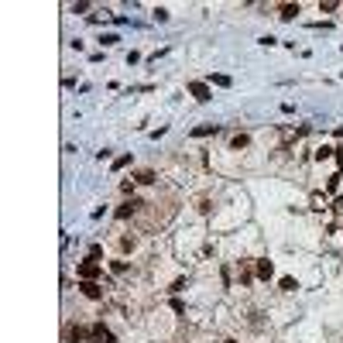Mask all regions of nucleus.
I'll return each instance as SVG.
<instances>
[{"label": "nucleus", "instance_id": "obj_1", "mask_svg": "<svg viewBox=\"0 0 343 343\" xmlns=\"http://www.w3.org/2000/svg\"><path fill=\"white\" fill-rule=\"evenodd\" d=\"M75 278H79V282H100L103 278V264L93 261V257H86L79 268H75Z\"/></svg>", "mask_w": 343, "mask_h": 343}, {"label": "nucleus", "instance_id": "obj_2", "mask_svg": "<svg viewBox=\"0 0 343 343\" xmlns=\"http://www.w3.org/2000/svg\"><path fill=\"white\" fill-rule=\"evenodd\" d=\"M79 292H83L86 298H93V302H103V295H106V288H103L100 282H79Z\"/></svg>", "mask_w": 343, "mask_h": 343}, {"label": "nucleus", "instance_id": "obj_3", "mask_svg": "<svg viewBox=\"0 0 343 343\" xmlns=\"http://www.w3.org/2000/svg\"><path fill=\"white\" fill-rule=\"evenodd\" d=\"M86 336H89V329L75 326V323H69V326H65V336H62V343H83Z\"/></svg>", "mask_w": 343, "mask_h": 343}, {"label": "nucleus", "instance_id": "obj_4", "mask_svg": "<svg viewBox=\"0 0 343 343\" xmlns=\"http://www.w3.org/2000/svg\"><path fill=\"white\" fill-rule=\"evenodd\" d=\"M189 93H193L199 103H209V100H213V89H209V83H199V79H196V83H189Z\"/></svg>", "mask_w": 343, "mask_h": 343}, {"label": "nucleus", "instance_id": "obj_5", "mask_svg": "<svg viewBox=\"0 0 343 343\" xmlns=\"http://www.w3.org/2000/svg\"><path fill=\"white\" fill-rule=\"evenodd\" d=\"M89 336H93V343H113V333H110L103 323H93V326H89Z\"/></svg>", "mask_w": 343, "mask_h": 343}, {"label": "nucleus", "instance_id": "obj_6", "mask_svg": "<svg viewBox=\"0 0 343 343\" xmlns=\"http://www.w3.org/2000/svg\"><path fill=\"white\" fill-rule=\"evenodd\" d=\"M254 275H257L261 282H268V278L275 275V264H271L268 257H261V261H254Z\"/></svg>", "mask_w": 343, "mask_h": 343}, {"label": "nucleus", "instance_id": "obj_7", "mask_svg": "<svg viewBox=\"0 0 343 343\" xmlns=\"http://www.w3.org/2000/svg\"><path fill=\"white\" fill-rule=\"evenodd\" d=\"M137 209H141V203H137V199H127V203H120V209L113 213V216H117V220H131Z\"/></svg>", "mask_w": 343, "mask_h": 343}, {"label": "nucleus", "instance_id": "obj_8", "mask_svg": "<svg viewBox=\"0 0 343 343\" xmlns=\"http://www.w3.org/2000/svg\"><path fill=\"white\" fill-rule=\"evenodd\" d=\"M295 14H302L298 4H282V7H278V17H282V21H292Z\"/></svg>", "mask_w": 343, "mask_h": 343}, {"label": "nucleus", "instance_id": "obj_9", "mask_svg": "<svg viewBox=\"0 0 343 343\" xmlns=\"http://www.w3.org/2000/svg\"><path fill=\"white\" fill-rule=\"evenodd\" d=\"M209 134H220V124H203L193 131V137H209Z\"/></svg>", "mask_w": 343, "mask_h": 343}, {"label": "nucleus", "instance_id": "obj_10", "mask_svg": "<svg viewBox=\"0 0 343 343\" xmlns=\"http://www.w3.org/2000/svg\"><path fill=\"white\" fill-rule=\"evenodd\" d=\"M254 282V271H251V264L247 261H240V285H251Z\"/></svg>", "mask_w": 343, "mask_h": 343}, {"label": "nucleus", "instance_id": "obj_11", "mask_svg": "<svg viewBox=\"0 0 343 343\" xmlns=\"http://www.w3.org/2000/svg\"><path fill=\"white\" fill-rule=\"evenodd\" d=\"M127 268H131V264H127L124 257H117V261H110V271H113V275H124Z\"/></svg>", "mask_w": 343, "mask_h": 343}, {"label": "nucleus", "instance_id": "obj_12", "mask_svg": "<svg viewBox=\"0 0 343 343\" xmlns=\"http://www.w3.org/2000/svg\"><path fill=\"white\" fill-rule=\"evenodd\" d=\"M134 182H141V185H151V182H155V172H151V168H141Z\"/></svg>", "mask_w": 343, "mask_h": 343}, {"label": "nucleus", "instance_id": "obj_13", "mask_svg": "<svg viewBox=\"0 0 343 343\" xmlns=\"http://www.w3.org/2000/svg\"><path fill=\"white\" fill-rule=\"evenodd\" d=\"M247 144H251V137H247V134H234V141H230V148H234V151H240V148H247Z\"/></svg>", "mask_w": 343, "mask_h": 343}, {"label": "nucleus", "instance_id": "obj_14", "mask_svg": "<svg viewBox=\"0 0 343 343\" xmlns=\"http://www.w3.org/2000/svg\"><path fill=\"white\" fill-rule=\"evenodd\" d=\"M336 155V148H329V144H323L319 151H316V162H326V158H333Z\"/></svg>", "mask_w": 343, "mask_h": 343}, {"label": "nucleus", "instance_id": "obj_15", "mask_svg": "<svg viewBox=\"0 0 343 343\" xmlns=\"http://www.w3.org/2000/svg\"><path fill=\"white\" fill-rule=\"evenodd\" d=\"M209 83H213V86H234L230 75H220V72H216V75H209Z\"/></svg>", "mask_w": 343, "mask_h": 343}, {"label": "nucleus", "instance_id": "obj_16", "mask_svg": "<svg viewBox=\"0 0 343 343\" xmlns=\"http://www.w3.org/2000/svg\"><path fill=\"white\" fill-rule=\"evenodd\" d=\"M336 7H340V4H336V0H319V11H323V14H333Z\"/></svg>", "mask_w": 343, "mask_h": 343}, {"label": "nucleus", "instance_id": "obj_17", "mask_svg": "<svg viewBox=\"0 0 343 343\" xmlns=\"http://www.w3.org/2000/svg\"><path fill=\"white\" fill-rule=\"evenodd\" d=\"M340 179H343V175H329V182H326V193H329V196L340 189Z\"/></svg>", "mask_w": 343, "mask_h": 343}, {"label": "nucleus", "instance_id": "obj_18", "mask_svg": "<svg viewBox=\"0 0 343 343\" xmlns=\"http://www.w3.org/2000/svg\"><path fill=\"white\" fill-rule=\"evenodd\" d=\"M313 209H326V196L323 193H313Z\"/></svg>", "mask_w": 343, "mask_h": 343}, {"label": "nucleus", "instance_id": "obj_19", "mask_svg": "<svg viewBox=\"0 0 343 343\" xmlns=\"http://www.w3.org/2000/svg\"><path fill=\"white\" fill-rule=\"evenodd\" d=\"M278 285H282V292H295V288H298V285H295V278H288V275H285Z\"/></svg>", "mask_w": 343, "mask_h": 343}, {"label": "nucleus", "instance_id": "obj_20", "mask_svg": "<svg viewBox=\"0 0 343 343\" xmlns=\"http://www.w3.org/2000/svg\"><path fill=\"white\" fill-rule=\"evenodd\" d=\"M131 165V155H120L117 162H113V172H120V168H127Z\"/></svg>", "mask_w": 343, "mask_h": 343}, {"label": "nucleus", "instance_id": "obj_21", "mask_svg": "<svg viewBox=\"0 0 343 343\" xmlns=\"http://www.w3.org/2000/svg\"><path fill=\"white\" fill-rule=\"evenodd\" d=\"M89 11V4H86V0H79V4H72V14H86Z\"/></svg>", "mask_w": 343, "mask_h": 343}, {"label": "nucleus", "instance_id": "obj_22", "mask_svg": "<svg viewBox=\"0 0 343 343\" xmlns=\"http://www.w3.org/2000/svg\"><path fill=\"white\" fill-rule=\"evenodd\" d=\"M155 21H162V24H165V21H168V11H165V7H155Z\"/></svg>", "mask_w": 343, "mask_h": 343}, {"label": "nucleus", "instance_id": "obj_23", "mask_svg": "<svg viewBox=\"0 0 343 343\" xmlns=\"http://www.w3.org/2000/svg\"><path fill=\"white\" fill-rule=\"evenodd\" d=\"M120 247H124V251H134V247H137V240H134V237H124V240H120Z\"/></svg>", "mask_w": 343, "mask_h": 343}, {"label": "nucleus", "instance_id": "obj_24", "mask_svg": "<svg viewBox=\"0 0 343 343\" xmlns=\"http://www.w3.org/2000/svg\"><path fill=\"white\" fill-rule=\"evenodd\" d=\"M89 257H93V261H100V257H103V247H100V244H93V247H89Z\"/></svg>", "mask_w": 343, "mask_h": 343}, {"label": "nucleus", "instance_id": "obj_25", "mask_svg": "<svg viewBox=\"0 0 343 343\" xmlns=\"http://www.w3.org/2000/svg\"><path fill=\"white\" fill-rule=\"evenodd\" d=\"M336 162H340V175H343V151L336 148Z\"/></svg>", "mask_w": 343, "mask_h": 343}, {"label": "nucleus", "instance_id": "obj_26", "mask_svg": "<svg viewBox=\"0 0 343 343\" xmlns=\"http://www.w3.org/2000/svg\"><path fill=\"white\" fill-rule=\"evenodd\" d=\"M223 343H237V340H223Z\"/></svg>", "mask_w": 343, "mask_h": 343}]
</instances>
